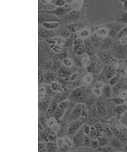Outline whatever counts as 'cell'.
Segmentation results:
<instances>
[{"label": "cell", "mask_w": 127, "mask_h": 152, "mask_svg": "<svg viewBox=\"0 0 127 152\" xmlns=\"http://www.w3.org/2000/svg\"><path fill=\"white\" fill-rule=\"evenodd\" d=\"M123 12H127V0L123 2Z\"/></svg>", "instance_id": "8d00e7d4"}, {"label": "cell", "mask_w": 127, "mask_h": 152, "mask_svg": "<svg viewBox=\"0 0 127 152\" xmlns=\"http://www.w3.org/2000/svg\"><path fill=\"white\" fill-rule=\"evenodd\" d=\"M51 86L52 89L54 91L59 92H62L63 91V89L59 83L53 82L51 84Z\"/></svg>", "instance_id": "5bb4252c"}, {"label": "cell", "mask_w": 127, "mask_h": 152, "mask_svg": "<svg viewBox=\"0 0 127 152\" xmlns=\"http://www.w3.org/2000/svg\"><path fill=\"white\" fill-rule=\"evenodd\" d=\"M115 75V69L111 66H108L105 68V75L107 78H111L114 77Z\"/></svg>", "instance_id": "8992f818"}, {"label": "cell", "mask_w": 127, "mask_h": 152, "mask_svg": "<svg viewBox=\"0 0 127 152\" xmlns=\"http://www.w3.org/2000/svg\"><path fill=\"white\" fill-rule=\"evenodd\" d=\"M127 110V105H119L117 106L114 109V111L117 114H123Z\"/></svg>", "instance_id": "4fadbf2b"}, {"label": "cell", "mask_w": 127, "mask_h": 152, "mask_svg": "<svg viewBox=\"0 0 127 152\" xmlns=\"http://www.w3.org/2000/svg\"><path fill=\"white\" fill-rule=\"evenodd\" d=\"M124 151H127V145L126 146L125 148H124Z\"/></svg>", "instance_id": "7bdbcfd3"}, {"label": "cell", "mask_w": 127, "mask_h": 152, "mask_svg": "<svg viewBox=\"0 0 127 152\" xmlns=\"http://www.w3.org/2000/svg\"><path fill=\"white\" fill-rule=\"evenodd\" d=\"M64 140H65V143H66V144H67L69 147H71V146H72V142H71V140L68 139V138H65V139H64Z\"/></svg>", "instance_id": "d6a6232c"}, {"label": "cell", "mask_w": 127, "mask_h": 152, "mask_svg": "<svg viewBox=\"0 0 127 152\" xmlns=\"http://www.w3.org/2000/svg\"><path fill=\"white\" fill-rule=\"evenodd\" d=\"M90 128L89 126H86L84 129V133L87 135L89 134H90Z\"/></svg>", "instance_id": "d590c367"}, {"label": "cell", "mask_w": 127, "mask_h": 152, "mask_svg": "<svg viewBox=\"0 0 127 152\" xmlns=\"http://www.w3.org/2000/svg\"><path fill=\"white\" fill-rule=\"evenodd\" d=\"M103 87V83L101 82L96 83L94 85L93 92L97 96H100L101 94V90Z\"/></svg>", "instance_id": "ba28073f"}, {"label": "cell", "mask_w": 127, "mask_h": 152, "mask_svg": "<svg viewBox=\"0 0 127 152\" xmlns=\"http://www.w3.org/2000/svg\"><path fill=\"white\" fill-rule=\"evenodd\" d=\"M59 126L57 124H55V125L52 127V130L53 133H54V134L57 133L59 131Z\"/></svg>", "instance_id": "f1b7e54d"}, {"label": "cell", "mask_w": 127, "mask_h": 152, "mask_svg": "<svg viewBox=\"0 0 127 152\" xmlns=\"http://www.w3.org/2000/svg\"><path fill=\"white\" fill-rule=\"evenodd\" d=\"M121 1H122V2H124V1H126V0H121Z\"/></svg>", "instance_id": "ee69618b"}, {"label": "cell", "mask_w": 127, "mask_h": 152, "mask_svg": "<svg viewBox=\"0 0 127 152\" xmlns=\"http://www.w3.org/2000/svg\"><path fill=\"white\" fill-rule=\"evenodd\" d=\"M39 129H40V130H43V127L42 125H41V124H40V123H39Z\"/></svg>", "instance_id": "b9f144b4"}, {"label": "cell", "mask_w": 127, "mask_h": 152, "mask_svg": "<svg viewBox=\"0 0 127 152\" xmlns=\"http://www.w3.org/2000/svg\"><path fill=\"white\" fill-rule=\"evenodd\" d=\"M95 34L99 37L105 38L109 35V31L107 27H101L96 30Z\"/></svg>", "instance_id": "277c9868"}, {"label": "cell", "mask_w": 127, "mask_h": 152, "mask_svg": "<svg viewBox=\"0 0 127 152\" xmlns=\"http://www.w3.org/2000/svg\"><path fill=\"white\" fill-rule=\"evenodd\" d=\"M84 143L85 145H89L90 144V140L88 137H85L84 139Z\"/></svg>", "instance_id": "836d02e7"}, {"label": "cell", "mask_w": 127, "mask_h": 152, "mask_svg": "<svg viewBox=\"0 0 127 152\" xmlns=\"http://www.w3.org/2000/svg\"><path fill=\"white\" fill-rule=\"evenodd\" d=\"M56 124V120L54 118H50L47 121V125L49 127H52Z\"/></svg>", "instance_id": "603a6c76"}, {"label": "cell", "mask_w": 127, "mask_h": 152, "mask_svg": "<svg viewBox=\"0 0 127 152\" xmlns=\"http://www.w3.org/2000/svg\"><path fill=\"white\" fill-rule=\"evenodd\" d=\"M107 141L106 138L103 137L100 138L99 139V145L101 146H104L106 145L107 143Z\"/></svg>", "instance_id": "7402d4cb"}, {"label": "cell", "mask_w": 127, "mask_h": 152, "mask_svg": "<svg viewBox=\"0 0 127 152\" xmlns=\"http://www.w3.org/2000/svg\"><path fill=\"white\" fill-rule=\"evenodd\" d=\"M78 77V74H74L71 76L70 80L71 81H73L74 80H76Z\"/></svg>", "instance_id": "f35d334b"}, {"label": "cell", "mask_w": 127, "mask_h": 152, "mask_svg": "<svg viewBox=\"0 0 127 152\" xmlns=\"http://www.w3.org/2000/svg\"><path fill=\"white\" fill-rule=\"evenodd\" d=\"M83 114V110L81 104L78 105L73 110L72 114L74 118H79Z\"/></svg>", "instance_id": "52a82bcc"}, {"label": "cell", "mask_w": 127, "mask_h": 152, "mask_svg": "<svg viewBox=\"0 0 127 152\" xmlns=\"http://www.w3.org/2000/svg\"><path fill=\"white\" fill-rule=\"evenodd\" d=\"M92 145L94 148H97L99 145V142L97 141L94 140L91 142Z\"/></svg>", "instance_id": "e575fe53"}, {"label": "cell", "mask_w": 127, "mask_h": 152, "mask_svg": "<svg viewBox=\"0 0 127 152\" xmlns=\"http://www.w3.org/2000/svg\"><path fill=\"white\" fill-rule=\"evenodd\" d=\"M86 48V49L85 50L89 55H90L91 57L95 55L94 46H93L90 42L87 43V45Z\"/></svg>", "instance_id": "7c38bea8"}, {"label": "cell", "mask_w": 127, "mask_h": 152, "mask_svg": "<svg viewBox=\"0 0 127 152\" xmlns=\"http://www.w3.org/2000/svg\"><path fill=\"white\" fill-rule=\"evenodd\" d=\"M114 49L116 57L120 59L127 58V45L123 44L119 41L114 43Z\"/></svg>", "instance_id": "6da1fadb"}, {"label": "cell", "mask_w": 127, "mask_h": 152, "mask_svg": "<svg viewBox=\"0 0 127 152\" xmlns=\"http://www.w3.org/2000/svg\"><path fill=\"white\" fill-rule=\"evenodd\" d=\"M45 147L44 144H39V151H42V150L45 149Z\"/></svg>", "instance_id": "74e56055"}, {"label": "cell", "mask_w": 127, "mask_h": 152, "mask_svg": "<svg viewBox=\"0 0 127 152\" xmlns=\"http://www.w3.org/2000/svg\"><path fill=\"white\" fill-rule=\"evenodd\" d=\"M46 92L45 88L41 87L39 89V100H42L44 98Z\"/></svg>", "instance_id": "ffe728a7"}, {"label": "cell", "mask_w": 127, "mask_h": 152, "mask_svg": "<svg viewBox=\"0 0 127 152\" xmlns=\"http://www.w3.org/2000/svg\"><path fill=\"white\" fill-rule=\"evenodd\" d=\"M83 3V0H75L71 4V8L76 11L78 10L81 8Z\"/></svg>", "instance_id": "30bf717a"}, {"label": "cell", "mask_w": 127, "mask_h": 152, "mask_svg": "<svg viewBox=\"0 0 127 152\" xmlns=\"http://www.w3.org/2000/svg\"><path fill=\"white\" fill-rule=\"evenodd\" d=\"M113 144L115 146L118 147L119 146V141L117 140L116 139H114V141H113Z\"/></svg>", "instance_id": "ab89813d"}, {"label": "cell", "mask_w": 127, "mask_h": 152, "mask_svg": "<svg viewBox=\"0 0 127 152\" xmlns=\"http://www.w3.org/2000/svg\"><path fill=\"white\" fill-rule=\"evenodd\" d=\"M90 33H91V32L90 30L85 29L81 30L79 32V36L83 38H86L90 36Z\"/></svg>", "instance_id": "9a60e30c"}, {"label": "cell", "mask_w": 127, "mask_h": 152, "mask_svg": "<svg viewBox=\"0 0 127 152\" xmlns=\"http://www.w3.org/2000/svg\"><path fill=\"white\" fill-rule=\"evenodd\" d=\"M41 1H42L43 3L47 4H48L51 2L52 0H41Z\"/></svg>", "instance_id": "60d3db41"}, {"label": "cell", "mask_w": 127, "mask_h": 152, "mask_svg": "<svg viewBox=\"0 0 127 152\" xmlns=\"http://www.w3.org/2000/svg\"><path fill=\"white\" fill-rule=\"evenodd\" d=\"M119 22L123 24H127V12H124L122 13L120 18H119Z\"/></svg>", "instance_id": "2e32d148"}, {"label": "cell", "mask_w": 127, "mask_h": 152, "mask_svg": "<svg viewBox=\"0 0 127 152\" xmlns=\"http://www.w3.org/2000/svg\"><path fill=\"white\" fill-rule=\"evenodd\" d=\"M55 41L58 45H62L65 43V41L61 38H56L55 40Z\"/></svg>", "instance_id": "4dcf8cb0"}, {"label": "cell", "mask_w": 127, "mask_h": 152, "mask_svg": "<svg viewBox=\"0 0 127 152\" xmlns=\"http://www.w3.org/2000/svg\"><path fill=\"white\" fill-rule=\"evenodd\" d=\"M81 63L82 65L84 67H88L91 63L90 58L87 55H84L82 58Z\"/></svg>", "instance_id": "8fae6325"}, {"label": "cell", "mask_w": 127, "mask_h": 152, "mask_svg": "<svg viewBox=\"0 0 127 152\" xmlns=\"http://www.w3.org/2000/svg\"><path fill=\"white\" fill-rule=\"evenodd\" d=\"M114 43L113 38L110 37H107L102 41L99 47H100V49L103 51H108L114 48Z\"/></svg>", "instance_id": "3957f363"}, {"label": "cell", "mask_w": 127, "mask_h": 152, "mask_svg": "<svg viewBox=\"0 0 127 152\" xmlns=\"http://www.w3.org/2000/svg\"><path fill=\"white\" fill-rule=\"evenodd\" d=\"M118 82V78L116 76H114V77L111 78L109 81V85L110 86H114Z\"/></svg>", "instance_id": "4316f807"}, {"label": "cell", "mask_w": 127, "mask_h": 152, "mask_svg": "<svg viewBox=\"0 0 127 152\" xmlns=\"http://www.w3.org/2000/svg\"><path fill=\"white\" fill-rule=\"evenodd\" d=\"M65 4L64 0H56L55 2V4L58 6H64Z\"/></svg>", "instance_id": "f546056e"}, {"label": "cell", "mask_w": 127, "mask_h": 152, "mask_svg": "<svg viewBox=\"0 0 127 152\" xmlns=\"http://www.w3.org/2000/svg\"><path fill=\"white\" fill-rule=\"evenodd\" d=\"M97 110L98 113L100 115H104L106 113V109L105 106L102 105H98L97 107Z\"/></svg>", "instance_id": "d6986e66"}, {"label": "cell", "mask_w": 127, "mask_h": 152, "mask_svg": "<svg viewBox=\"0 0 127 152\" xmlns=\"http://www.w3.org/2000/svg\"><path fill=\"white\" fill-rule=\"evenodd\" d=\"M116 57L115 55L113 56V54L110 53H102L100 55V58L102 61L104 62H110L115 61Z\"/></svg>", "instance_id": "5b68a950"}, {"label": "cell", "mask_w": 127, "mask_h": 152, "mask_svg": "<svg viewBox=\"0 0 127 152\" xmlns=\"http://www.w3.org/2000/svg\"><path fill=\"white\" fill-rule=\"evenodd\" d=\"M44 77L47 81H52L55 80V76L53 73L47 72L45 74Z\"/></svg>", "instance_id": "ac0fdd59"}, {"label": "cell", "mask_w": 127, "mask_h": 152, "mask_svg": "<svg viewBox=\"0 0 127 152\" xmlns=\"http://www.w3.org/2000/svg\"><path fill=\"white\" fill-rule=\"evenodd\" d=\"M101 38L98 37L95 34L91 38V40H90V43L95 48H98L100 46V44L101 43V41L100 39Z\"/></svg>", "instance_id": "9c48e42d"}, {"label": "cell", "mask_w": 127, "mask_h": 152, "mask_svg": "<svg viewBox=\"0 0 127 152\" xmlns=\"http://www.w3.org/2000/svg\"><path fill=\"white\" fill-rule=\"evenodd\" d=\"M56 146L52 142H49L47 144V149L50 151H54L56 149Z\"/></svg>", "instance_id": "cb8c5ba5"}, {"label": "cell", "mask_w": 127, "mask_h": 152, "mask_svg": "<svg viewBox=\"0 0 127 152\" xmlns=\"http://www.w3.org/2000/svg\"><path fill=\"white\" fill-rule=\"evenodd\" d=\"M92 76L91 75H87L84 76L83 78V81L84 83L86 84V85H88V84L91 83L92 82Z\"/></svg>", "instance_id": "e0dca14e"}, {"label": "cell", "mask_w": 127, "mask_h": 152, "mask_svg": "<svg viewBox=\"0 0 127 152\" xmlns=\"http://www.w3.org/2000/svg\"><path fill=\"white\" fill-rule=\"evenodd\" d=\"M119 41L123 44L127 45V35L122 36L119 39Z\"/></svg>", "instance_id": "484cf974"}, {"label": "cell", "mask_w": 127, "mask_h": 152, "mask_svg": "<svg viewBox=\"0 0 127 152\" xmlns=\"http://www.w3.org/2000/svg\"><path fill=\"white\" fill-rule=\"evenodd\" d=\"M64 63L65 66L68 67H71L72 66V61L69 59H66L64 60Z\"/></svg>", "instance_id": "83f0119b"}, {"label": "cell", "mask_w": 127, "mask_h": 152, "mask_svg": "<svg viewBox=\"0 0 127 152\" xmlns=\"http://www.w3.org/2000/svg\"><path fill=\"white\" fill-rule=\"evenodd\" d=\"M80 124L79 123H76L74 124L73 125L71 126V127L70 128V132L71 133H73L77 131L78 129L80 127Z\"/></svg>", "instance_id": "d4e9b609"}, {"label": "cell", "mask_w": 127, "mask_h": 152, "mask_svg": "<svg viewBox=\"0 0 127 152\" xmlns=\"http://www.w3.org/2000/svg\"><path fill=\"white\" fill-rule=\"evenodd\" d=\"M120 97L123 99H126L127 98V91L126 90H124L122 91L120 94Z\"/></svg>", "instance_id": "1f68e13d"}, {"label": "cell", "mask_w": 127, "mask_h": 152, "mask_svg": "<svg viewBox=\"0 0 127 152\" xmlns=\"http://www.w3.org/2000/svg\"><path fill=\"white\" fill-rule=\"evenodd\" d=\"M127 25L121 23H113L109 25V28H107L109 31V37L114 39L117 37L118 34Z\"/></svg>", "instance_id": "7a4b0ae2"}, {"label": "cell", "mask_w": 127, "mask_h": 152, "mask_svg": "<svg viewBox=\"0 0 127 152\" xmlns=\"http://www.w3.org/2000/svg\"><path fill=\"white\" fill-rule=\"evenodd\" d=\"M85 51H86V50H85V48L82 45L79 46L77 48V54L78 55H82L85 53Z\"/></svg>", "instance_id": "44dd1931"}]
</instances>
